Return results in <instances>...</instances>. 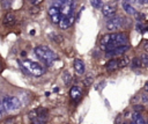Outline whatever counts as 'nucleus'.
<instances>
[{"label": "nucleus", "instance_id": "0eeeda50", "mask_svg": "<svg viewBox=\"0 0 148 124\" xmlns=\"http://www.w3.org/2000/svg\"><path fill=\"white\" fill-rule=\"evenodd\" d=\"M49 16H50V19H51V21L53 23H57L58 24L60 22L61 17H62L61 12H60V8L59 7H56V6L50 7V9H49Z\"/></svg>", "mask_w": 148, "mask_h": 124}, {"label": "nucleus", "instance_id": "b1692460", "mask_svg": "<svg viewBox=\"0 0 148 124\" xmlns=\"http://www.w3.org/2000/svg\"><path fill=\"white\" fill-rule=\"evenodd\" d=\"M135 28H136V30H138L139 32H143V30H145V24L139 21V22L135 24Z\"/></svg>", "mask_w": 148, "mask_h": 124}, {"label": "nucleus", "instance_id": "4be33fe9", "mask_svg": "<svg viewBox=\"0 0 148 124\" xmlns=\"http://www.w3.org/2000/svg\"><path fill=\"white\" fill-rule=\"evenodd\" d=\"M37 116H38L37 109H34V110H31V111L28 114V118H29L30 121H34L35 118H37Z\"/></svg>", "mask_w": 148, "mask_h": 124}, {"label": "nucleus", "instance_id": "39448f33", "mask_svg": "<svg viewBox=\"0 0 148 124\" xmlns=\"http://www.w3.org/2000/svg\"><path fill=\"white\" fill-rule=\"evenodd\" d=\"M123 17L121 16H111L110 20H108L106 22V29L108 30H111V31H116V30H119L121 27H123Z\"/></svg>", "mask_w": 148, "mask_h": 124}, {"label": "nucleus", "instance_id": "c756f323", "mask_svg": "<svg viewBox=\"0 0 148 124\" xmlns=\"http://www.w3.org/2000/svg\"><path fill=\"white\" fill-rule=\"evenodd\" d=\"M6 110H5V108H3V105H2V103H0V117L2 116V114L5 112Z\"/></svg>", "mask_w": 148, "mask_h": 124}, {"label": "nucleus", "instance_id": "f3484780", "mask_svg": "<svg viewBox=\"0 0 148 124\" xmlns=\"http://www.w3.org/2000/svg\"><path fill=\"white\" fill-rule=\"evenodd\" d=\"M128 63H130V58H128V57H123V58H119V59H118L119 68L127 66V65H128Z\"/></svg>", "mask_w": 148, "mask_h": 124}, {"label": "nucleus", "instance_id": "1a4fd4ad", "mask_svg": "<svg viewBox=\"0 0 148 124\" xmlns=\"http://www.w3.org/2000/svg\"><path fill=\"white\" fill-rule=\"evenodd\" d=\"M73 22H74V13L69 14L68 16H62L58 24H59L60 29H67L68 27H71L73 24Z\"/></svg>", "mask_w": 148, "mask_h": 124}, {"label": "nucleus", "instance_id": "7c9ffc66", "mask_svg": "<svg viewBox=\"0 0 148 124\" xmlns=\"http://www.w3.org/2000/svg\"><path fill=\"white\" fill-rule=\"evenodd\" d=\"M30 1H31L34 5H39L40 2H43V0H30Z\"/></svg>", "mask_w": 148, "mask_h": 124}, {"label": "nucleus", "instance_id": "2eb2a0df", "mask_svg": "<svg viewBox=\"0 0 148 124\" xmlns=\"http://www.w3.org/2000/svg\"><path fill=\"white\" fill-rule=\"evenodd\" d=\"M123 8L125 9V12L127 14H131V15H135L136 14V10L133 6H131L128 2H123Z\"/></svg>", "mask_w": 148, "mask_h": 124}, {"label": "nucleus", "instance_id": "c9c22d12", "mask_svg": "<svg viewBox=\"0 0 148 124\" xmlns=\"http://www.w3.org/2000/svg\"><path fill=\"white\" fill-rule=\"evenodd\" d=\"M123 124H131L130 122H127V121H125V122H123Z\"/></svg>", "mask_w": 148, "mask_h": 124}, {"label": "nucleus", "instance_id": "412c9836", "mask_svg": "<svg viewBox=\"0 0 148 124\" xmlns=\"http://www.w3.org/2000/svg\"><path fill=\"white\" fill-rule=\"evenodd\" d=\"M71 79H72V76H71V74L66 71V72H64L62 73V81L67 85V83H69V81H71Z\"/></svg>", "mask_w": 148, "mask_h": 124}, {"label": "nucleus", "instance_id": "393cba45", "mask_svg": "<svg viewBox=\"0 0 148 124\" xmlns=\"http://www.w3.org/2000/svg\"><path fill=\"white\" fill-rule=\"evenodd\" d=\"M141 61H142V65L148 67V53H145L141 56Z\"/></svg>", "mask_w": 148, "mask_h": 124}, {"label": "nucleus", "instance_id": "bb28decb", "mask_svg": "<svg viewBox=\"0 0 148 124\" xmlns=\"http://www.w3.org/2000/svg\"><path fill=\"white\" fill-rule=\"evenodd\" d=\"M91 82H92V78H91V76H88V78L84 80V85H86V86H89Z\"/></svg>", "mask_w": 148, "mask_h": 124}, {"label": "nucleus", "instance_id": "f704fd0d", "mask_svg": "<svg viewBox=\"0 0 148 124\" xmlns=\"http://www.w3.org/2000/svg\"><path fill=\"white\" fill-rule=\"evenodd\" d=\"M61 2H73V0H60Z\"/></svg>", "mask_w": 148, "mask_h": 124}, {"label": "nucleus", "instance_id": "f8f14e48", "mask_svg": "<svg viewBox=\"0 0 148 124\" xmlns=\"http://www.w3.org/2000/svg\"><path fill=\"white\" fill-rule=\"evenodd\" d=\"M74 70L77 74H83L84 71H86V66H84V63L81 60V59H75L74 60Z\"/></svg>", "mask_w": 148, "mask_h": 124}, {"label": "nucleus", "instance_id": "4c0bfd02", "mask_svg": "<svg viewBox=\"0 0 148 124\" xmlns=\"http://www.w3.org/2000/svg\"><path fill=\"white\" fill-rule=\"evenodd\" d=\"M0 103H1V100H0Z\"/></svg>", "mask_w": 148, "mask_h": 124}, {"label": "nucleus", "instance_id": "7ed1b4c3", "mask_svg": "<svg viewBox=\"0 0 148 124\" xmlns=\"http://www.w3.org/2000/svg\"><path fill=\"white\" fill-rule=\"evenodd\" d=\"M127 44V36L123 32H112L110 34V41L106 46V50L119 46V45H126ZM105 50V51H106Z\"/></svg>", "mask_w": 148, "mask_h": 124}, {"label": "nucleus", "instance_id": "423d86ee", "mask_svg": "<svg viewBox=\"0 0 148 124\" xmlns=\"http://www.w3.org/2000/svg\"><path fill=\"white\" fill-rule=\"evenodd\" d=\"M130 46L126 44V45H119V46H116V48H112V49H109L105 51V56L108 58L110 57H117V56H121L124 54L126 51H128Z\"/></svg>", "mask_w": 148, "mask_h": 124}, {"label": "nucleus", "instance_id": "473e14b6", "mask_svg": "<svg viewBox=\"0 0 148 124\" xmlns=\"http://www.w3.org/2000/svg\"><path fill=\"white\" fill-rule=\"evenodd\" d=\"M143 49H145V50H146V52L148 53V42H146V43L143 44Z\"/></svg>", "mask_w": 148, "mask_h": 124}, {"label": "nucleus", "instance_id": "f257e3e1", "mask_svg": "<svg viewBox=\"0 0 148 124\" xmlns=\"http://www.w3.org/2000/svg\"><path fill=\"white\" fill-rule=\"evenodd\" d=\"M18 64L21 65V68L22 70H27L28 73L35 75V76H39V75H43L45 73V68L36 63V61H32L30 59H24V60H17Z\"/></svg>", "mask_w": 148, "mask_h": 124}, {"label": "nucleus", "instance_id": "aec40b11", "mask_svg": "<svg viewBox=\"0 0 148 124\" xmlns=\"http://www.w3.org/2000/svg\"><path fill=\"white\" fill-rule=\"evenodd\" d=\"M0 2H1V7H2V8L8 9V8L12 6L13 0H0Z\"/></svg>", "mask_w": 148, "mask_h": 124}, {"label": "nucleus", "instance_id": "a878e982", "mask_svg": "<svg viewBox=\"0 0 148 124\" xmlns=\"http://www.w3.org/2000/svg\"><path fill=\"white\" fill-rule=\"evenodd\" d=\"M1 124H16V118H14V117L7 118V119H5Z\"/></svg>", "mask_w": 148, "mask_h": 124}, {"label": "nucleus", "instance_id": "58836bf2", "mask_svg": "<svg viewBox=\"0 0 148 124\" xmlns=\"http://www.w3.org/2000/svg\"><path fill=\"white\" fill-rule=\"evenodd\" d=\"M126 1H127V0H126Z\"/></svg>", "mask_w": 148, "mask_h": 124}, {"label": "nucleus", "instance_id": "f03ea898", "mask_svg": "<svg viewBox=\"0 0 148 124\" xmlns=\"http://www.w3.org/2000/svg\"><path fill=\"white\" fill-rule=\"evenodd\" d=\"M34 52H35V54H36L40 60H43V61H44L45 64H47V65L52 64V63L58 58L57 54H56L50 48L44 46V45L36 46V48L34 49Z\"/></svg>", "mask_w": 148, "mask_h": 124}, {"label": "nucleus", "instance_id": "dca6fc26", "mask_svg": "<svg viewBox=\"0 0 148 124\" xmlns=\"http://www.w3.org/2000/svg\"><path fill=\"white\" fill-rule=\"evenodd\" d=\"M141 66H142L141 58H139V57H134L133 60H132V68H141Z\"/></svg>", "mask_w": 148, "mask_h": 124}, {"label": "nucleus", "instance_id": "20e7f679", "mask_svg": "<svg viewBox=\"0 0 148 124\" xmlns=\"http://www.w3.org/2000/svg\"><path fill=\"white\" fill-rule=\"evenodd\" d=\"M1 103L6 111H14L21 108V101L18 100V97L13 95H6L1 100Z\"/></svg>", "mask_w": 148, "mask_h": 124}, {"label": "nucleus", "instance_id": "c85d7f7f", "mask_svg": "<svg viewBox=\"0 0 148 124\" xmlns=\"http://www.w3.org/2000/svg\"><path fill=\"white\" fill-rule=\"evenodd\" d=\"M142 102H145V103H148V95L147 94H145V95H142Z\"/></svg>", "mask_w": 148, "mask_h": 124}, {"label": "nucleus", "instance_id": "9d476101", "mask_svg": "<svg viewBox=\"0 0 148 124\" xmlns=\"http://www.w3.org/2000/svg\"><path fill=\"white\" fill-rule=\"evenodd\" d=\"M2 23H3L6 27H13V25L16 23V16H15V14L12 13V12L6 13V15H5L3 19H2Z\"/></svg>", "mask_w": 148, "mask_h": 124}, {"label": "nucleus", "instance_id": "5701e85b", "mask_svg": "<svg viewBox=\"0 0 148 124\" xmlns=\"http://www.w3.org/2000/svg\"><path fill=\"white\" fill-rule=\"evenodd\" d=\"M31 122H32V124H45V123H46V119H45V118L37 117V118H35V119L31 121Z\"/></svg>", "mask_w": 148, "mask_h": 124}, {"label": "nucleus", "instance_id": "6e6552de", "mask_svg": "<svg viewBox=\"0 0 148 124\" xmlns=\"http://www.w3.org/2000/svg\"><path fill=\"white\" fill-rule=\"evenodd\" d=\"M117 12V6L114 3H105L102 6V14L105 17H111L116 14Z\"/></svg>", "mask_w": 148, "mask_h": 124}, {"label": "nucleus", "instance_id": "cd10ccee", "mask_svg": "<svg viewBox=\"0 0 148 124\" xmlns=\"http://www.w3.org/2000/svg\"><path fill=\"white\" fill-rule=\"evenodd\" d=\"M143 109H145V108H143L142 105H135V107H134V110H135V111H139V112H140V111H143Z\"/></svg>", "mask_w": 148, "mask_h": 124}, {"label": "nucleus", "instance_id": "6ab92c4d", "mask_svg": "<svg viewBox=\"0 0 148 124\" xmlns=\"http://www.w3.org/2000/svg\"><path fill=\"white\" fill-rule=\"evenodd\" d=\"M90 3H91V6H92L94 8H96V9H99V8H102V6H103L102 0H90Z\"/></svg>", "mask_w": 148, "mask_h": 124}, {"label": "nucleus", "instance_id": "72a5a7b5", "mask_svg": "<svg viewBox=\"0 0 148 124\" xmlns=\"http://www.w3.org/2000/svg\"><path fill=\"white\" fill-rule=\"evenodd\" d=\"M145 90H146V92H148V81L145 83Z\"/></svg>", "mask_w": 148, "mask_h": 124}, {"label": "nucleus", "instance_id": "ddd939ff", "mask_svg": "<svg viewBox=\"0 0 148 124\" xmlns=\"http://www.w3.org/2000/svg\"><path fill=\"white\" fill-rule=\"evenodd\" d=\"M105 67H106V71H109V72H112V71H114V70L119 68L118 59H110V60L106 63Z\"/></svg>", "mask_w": 148, "mask_h": 124}, {"label": "nucleus", "instance_id": "a211bd4d", "mask_svg": "<svg viewBox=\"0 0 148 124\" xmlns=\"http://www.w3.org/2000/svg\"><path fill=\"white\" fill-rule=\"evenodd\" d=\"M50 38L53 41V42H57V43H60V42H62V39H64V37L61 36V35H59V34H51L50 35Z\"/></svg>", "mask_w": 148, "mask_h": 124}, {"label": "nucleus", "instance_id": "4468645a", "mask_svg": "<svg viewBox=\"0 0 148 124\" xmlns=\"http://www.w3.org/2000/svg\"><path fill=\"white\" fill-rule=\"evenodd\" d=\"M132 119H133L136 124H148V123L143 119L142 115H141L139 111H134V112H133V115H132Z\"/></svg>", "mask_w": 148, "mask_h": 124}, {"label": "nucleus", "instance_id": "2f4dec72", "mask_svg": "<svg viewBox=\"0 0 148 124\" xmlns=\"http://www.w3.org/2000/svg\"><path fill=\"white\" fill-rule=\"evenodd\" d=\"M138 2L141 3V5H147L148 3V0H138Z\"/></svg>", "mask_w": 148, "mask_h": 124}, {"label": "nucleus", "instance_id": "e433bc0d", "mask_svg": "<svg viewBox=\"0 0 148 124\" xmlns=\"http://www.w3.org/2000/svg\"><path fill=\"white\" fill-rule=\"evenodd\" d=\"M131 124H136V123H135V122H134V121H133V122H132V123H131Z\"/></svg>", "mask_w": 148, "mask_h": 124}, {"label": "nucleus", "instance_id": "9b49d317", "mask_svg": "<svg viewBox=\"0 0 148 124\" xmlns=\"http://www.w3.org/2000/svg\"><path fill=\"white\" fill-rule=\"evenodd\" d=\"M69 95H71V99L76 102L82 97V92L77 86H73L71 88V90H69Z\"/></svg>", "mask_w": 148, "mask_h": 124}]
</instances>
